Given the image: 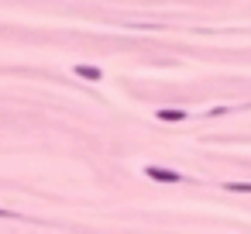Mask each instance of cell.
<instances>
[{
  "mask_svg": "<svg viewBox=\"0 0 251 234\" xmlns=\"http://www.w3.org/2000/svg\"><path fill=\"white\" fill-rule=\"evenodd\" d=\"M148 176H151V179H158V182H179V176H176V172H165V169H155V165L148 169Z\"/></svg>",
  "mask_w": 251,
  "mask_h": 234,
  "instance_id": "obj_1",
  "label": "cell"
},
{
  "mask_svg": "<svg viewBox=\"0 0 251 234\" xmlns=\"http://www.w3.org/2000/svg\"><path fill=\"white\" fill-rule=\"evenodd\" d=\"M79 76H90V79H97V76H100V69H93V66H79Z\"/></svg>",
  "mask_w": 251,
  "mask_h": 234,
  "instance_id": "obj_2",
  "label": "cell"
},
{
  "mask_svg": "<svg viewBox=\"0 0 251 234\" xmlns=\"http://www.w3.org/2000/svg\"><path fill=\"white\" fill-rule=\"evenodd\" d=\"M234 193H251V182H230Z\"/></svg>",
  "mask_w": 251,
  "mask_h": 234,
  "instance_id": "obj_3",
  "label": "cell"
}]
</instances>
